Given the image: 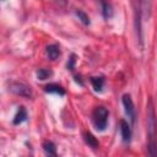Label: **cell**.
<instances>
[{
    "label": "cell",
    "mask_w": 157,
    "mask_h": 157,
    "mask_svg": "<svg viewBox=\"0 0 157 157\" xmlns=\"http://www.w3.org/2000/svg\"><path fill=\"white\" fill-rule=\"evenodd\" d=\"M147 147L150 156H157V118L152 101L147 104Z\"/></svg>",
    "instance_id": "cell-1"
},
{
    "label": "cell",
    "mask_w": 157,
    "mask_h": 157,
    "mask_svg": "<svg viewBox=\"0 0 157 157\" xmlns=\"http://www.w3.org/2000/svg\"><path fill=\"white\" fill-rule=\"evenodd\" d=\"M108 117H109V112L105 107L99 105L96 107L93 113H92V121L94 128L98 131H104L107 125H108Z\"/></svg>",
    "instance_id": "cell-2"
},
{
    "label": "cell",
    "mask_w": 157,
    "mask_h": 157,
    "mask_svg": "<svg viewBox=\"0 0 157 157\" xmlns=\"http://www.w3.org/2000/svg\"><path fill=\"white\" fill-rule=\"evenodd\" d=\"M9 91L12 92L16 96H20V97H23V98H27V99L32 97V90H31V87L27 86L23 82H18V81L11 82L10 86H9Z\"/></svg>",
    "instance_id": "cell-3"
},
{
    "label": "cell",
    "mask_w": 157,
    "mask_h": 157,
    "mask_svg": "<svg viewBox=\"0 0 157 157\" xmlns=\"http://www.w3.org/2000/svg\"><path fill=\"white\" fill-rule=\"evenodd\" d=\"M121 103H123V107H124V112L128 117V119L130 120L131 124L135 123V119H136V112H135V105H134V102L131 99V96L125 93L121 98Z\"/></svg>",
    "instance_id": "cell-4"
},
{
    "label": "cell",
    "mask_w": 157,
    "mask_h": 157,
    "mask_svg": "<svg viewBox=\"0 0 157 157\" xmlns=\"http://www.w3.org/2000/svg\"><path fill=\"white\" fill-rule=\"evenodd\" d=\"M120 135L125 144H129L131 140V128L126 120H120Z\"/></svg>",
    "instance_id": "cell-5"
},
{
    "label": "cell",
    "mask_w": 157,
    "mask_h": 157,
    "mask_svg": "<svg viewBox=\"0 0 157 157\" xmlns=\"http://www.w3.org/2000/svg\"><path fill=\"white\" fill-rule=\"evenodd\" d=\"M45 53H47V56L50 60H56L60 56V49L56 44H49L45 48Z\"/></svg>",
    "instance_id": "cell-6"
},
{
    "label": "cell",
    "mask_w": 157,
    "mask_h": 157,
    "mask_svg": "<svg viewBox=\"0 0 157 157\" xmlns=\"http://www.w3.org/2000/svg\"><path fill=\"white\" fill-rule=\"evenodd\" d=\"M140 16L148 17L152 9V0H140Z\"/></svg>",
    "instance_id": "cell-7"
},
{
    "label": "cell",
    "mask_w": 157,
    "mask_h": 157,
    "mask_svg": "<svg viewBox=\"0 0 157 157\" xmlns=\"http://www.w3.org/2000/svg\"><path fill=\"white\" fill-rule=\"evenodd\" d=\"M44 91L45 92H49V93H55V94H59V96H64L65 94V88L58 83H49L44 87Z\"/></svg>",
    "instance_id": "cell-8"
},
{
    "label": "cell",
    "mask_w": 157,
    "mask_h": 157,
    "mask_svg": "<svg viewBox=\"0 0 157 157\" xmlns=\"http://www.w3.org/2000/svg\"><path fill=\"white\" fill-rule=\"evenodd\" d=\"M26 119H27V110H26L23 107H20L18 110H17V113H16L15 117H13L12 123H13V125H20V124H22Z\"/></svg>",
    "instance_id": "cell-9"
},
{
    "label": "cell",
    "mask_w": 157,
    "mask_h": 157,
    "mask_svg": "<svg viewBox=\"0 0 157 157\" xmlns=\"http://www.w3.org/2000/svg\"><path fill=\"white\" fill-rule=\"evenodd\" d=\"M91 83H92V87L96 92H102L103 86H104V78L102 76L91 77Z\"/></svg>",
    "instance_id": "cell-10"
},
{
    "label": "cell",
    "mask_w": 157,
    "mask_h": 157,
    "mask_svg": "<svg viewBox=\"0 0 157 157\" xmlns=\"http://www.w3.org/2000/svg\"><path fill=\"white\" fill-rule=\"evenodd\" d=\"M43 150H44V152H45L48 156H56L55 145H54L52 141H49V140H47V141L43 142Z\"/></svg>",
    "instance_id": "cell-11"
},
{
    "label": "cell",
    "mask_w": 157,
    "mask_h": 157,
    "mask_svg": "<svg viewBox=\"0 0 157 157\" xmlns=\"http://www.w3.org/2000/svg\"><path fill=\"white\" fill-rule=\"evenodd\" d=\"M83 139L88 146H91L92 148H98V141L91 132H83Z\"/></svg>",
    "instance_id": "cell-12"
},
{
    "label": "cell",
    "mask_w": 157,
    "mask_h": 157,
    "mask_svg": "<svg viewBox=\"0 0 157 157\" xmlns=\"http://www.w3.org/2000/svg\"><path fill=\"white\" fill-rule=\"evenodd\" d=\"M52 71L50 70H48V69H38L37 70V72H36V75H37V78L38 80H47V78H49L50 76H52Z\"/></svg>",
    "instance_id": "cell-13"
},
{
    "label": "cell",
    "mask_w": 157,
    "mask_h": 157,
    "mask_svg": "<svg viewBox=\"0 0 157 157\" xmlns=\"http://www.w3.org/2000/svg\"><path fill=\"white\" fill-rule=\"evenodd\" d=\"M101 4H102V12H103V16H104L105 18H109V17L112 16V13H113L110 5H109L107 1H104V0H101Z\"/></svg>",
    "instance_id": "cell-14"
},
{
    "label": "cell",
    "mask_w": 157,
    "mask_h": 157,
    "mask_svg": "<svg viewBox=\"0 0 157 157\" xmlns=\"http://www.w3.org/2000/svg\"><path fill=\"white\" fill-rule=\"evenodd\" d=\"M76 16L78 17V20H80L85 26H88V25H90V17H88L87 13L83 12L82 10H76Z\"/></svg>",
    "instance_id": "cell-15"
},
{
    "label": "cell",
    "mask_w": 157,
    "mask_h": 157,
    "mask_svg": "<svg viewBox=\"0 0 157 157\" xmlns=\"http://www.w3.org/2000/svg\"><path fill=\"white\" fill-rule=\"evenodd\" d=\"M2 1H5V0H2Z\"/></svg>",
    "instance_id": "cell-16"
}]
</instances>
